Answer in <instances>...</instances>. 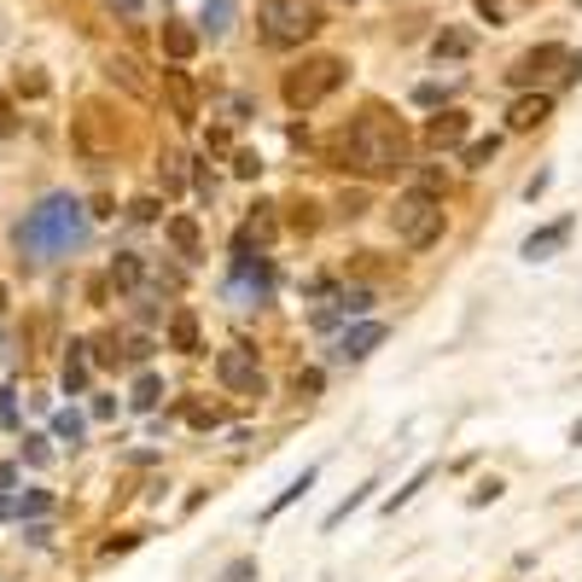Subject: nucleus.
<instances>
[{
  "mask_svg": "<svg viewBox=\"0 0 582 582\" xmlns=\"http://www.w3.org/2000/svg\"><path fill=\"white\" fill-rule=\"evenodd\" d=\"M408 158H414V140L385 106H367L362 117H349L333 140V164L367 175V181H391V175L408 169Z\"/></svg>",
  "mask_w": 582,
  "mask_h": 582,
  "instance_id": "1",
  "label": "nucleus"
},
{
  "mask_svg": "<svg viewBox=\"0 0 582 582\" xmlns=\"http://www.w3.org/2000/svg\"><path fill=\"white\" fill-rule=\"evenodd\" d=\"M12 245L30 263H59V257H70V250L88 245V210L76 205L70 193H47L41 205L12 227Z\"/></svg>",
  "mask_w": 582,
  "mask_h": 582,
  "instance_id": "2",
  "label": "nucleus"
},
{
  "mask_svg": "<svg viewBox=\"0 0 582 582\" xmlns=\"http://www.w3.org/2000/svg\"><path fill=\"white\" fill-rule=\"evenodd\" d=\"M344 82H349V65H344L338 53H315V59H303V65L286 70L280 93H286L292 111H315V106H326V99H333Z\"/></svg>",
  "mask_w": 582,
  "mask_h": 582,
  "instance_id": "3",
  "label": "nucleus"
},
{
  "mask_svg": "<svg viewBox=\"0 0 582 582\" xmlns=\"http://www.w3.org/2000/svg\"><path fill=\"white\" fill-rule=\"evenodd\" d=\"M257 30H263L268 47H303L309 36L326 30V7H320V0H263Z\"/></svg>",
  "mask_w": 582,
  "mask_h": 582,
  "instance_id": "4",
  "label": "nucleus"
},
{
  "mask_svg": "<svg viewBox=\"0 0 582 582\" xmlns=\"http://www.w3.org/2000/svg\"><path fill=\"white\" fill-rule=\"evenodd\" d=\"M391 227H396V239L408 245V250H432L443 239V198L432 187L402 193L396 205H391Z\"/></svg>",
  "mask_w": 582,
  "mask_h": 582,
  "instance_id": "5",
  "label": "nucleus"
},
{
  "mask_svg": "<svg viewBox=\"0 0 582 582\" xmlns=\"http://www.w3.org/2000/svg\"><path fill=\"white\" fill-rule=\"evenodd\" d=\"M117 146H122L117 117L99 106V99H88V106L70 117V151H76V158H88V164H106V158H117Z\"/></svg>",
  "mask_w": 582,
  "mask_h": 582,
  "instance_id": "6",
  "label": "nucleus"
},
{
  "mask_svg": "<svg viewBox=\"0 0 582 582\" xmlns=\"http://www.w3.org/2000/svg\"><path fill=\"white\" fill-rule=\"evenodd\" d=\"M553 70H560V82H576V76H582V59L571 53L565 41H542V47H530V53H519L513 70H507V82L513 88H536V82H548Z\"/></svg>",
  "mask_w": 582,
  "mask_h": 582,
  "instance_id": "7",
  "label": "nucleus"
},
{
  "mask_svg": "<svg viewBox=\"0 0 582 582\" xmlns=\"http://www.w3.org/2000/svg\"><path fill=\"white\" fill-rule=\"evenodd\" d=\"M268 297H274L268 257H257V250H234V268H227V303L250 309V303H268Z\"/></svg>",
  "mask_w": 582,
  "mask_h": 582,
  "instance_id": "8",
  "label": "nucleus"
},
{
  "mask_svg": "<svg viewBox=\"0 0 582 582\" xmlns=\"http://www.w3.org/2000/svg\"><path fill=\"white\" fill-rule=\"evenodd\" d=\"M216 378H221V391H234V396H263V362H257V349H250V344H227L221 356H216Z\"/></svg>",
  "mask_w": 582,
  "mask_h": 582,
  "instance_id": "9",
  "label": "nucleus"
},
{
  "mask_svg": "<svg viewBox=\"0 0 582 582\" xmlns=\"http://www.w3.org/2000/svg\"><path fill=\"white\" fill-rule=\"evenodd\" d=\"M106 82L122 88L129 99H140V106H151V99H158V82H151V76L140 70V59H129V53H111V59H106Z\"/></svg>",
  "mask_w": 582,
  "mask_h": 582,
  "instance_id": "10",
  "label": "nucleus"
},
{
  "mask_svg": "<svg viewBox=\"0 0 582 582\" xmlns=\"http://www.w3.org/2000/svg\"><path fill=\"white\" fill-rule=\"evenodd\" d=\"M164 99H169L175 122H181V129H193V122H198V82H193L181 65H169V70H164Z\"/></svg>",
  "mask_w": 582,
  "mask_h": 582,
  "instance_id": "11",
  "label": "nucleus"
},
{
  "mask_svg": "<svg viewBox=\"0 0 582 582\" xmlns=\"http://www.w3.org/2000/svg\"><path fill=\"white\" fill-rule=\"evenodd\" d=\"M571 234H576V221L571 216H560V221H548V227H536L524 245H519V257L524 263H548V257H560V250L571 245Z\"/></svg>",
  "mask_w": 582,
  "mask_h": 582,
  "instance_id": "12",
  "label": "nucleus"
},
{
  "mask_svg": "<svg viewBox=\"0 0 582 582\" xmlns=\"http://www.w3.org/2000/svg\"><path fill=\"white\" fill-rule=\"evenodd\" d=\"M239 23V0H205L198 7V41H227Z\"/></svg>",
  "mask_w": 582,
  "mask_h": 582,
  "instance_id": "13",
  "label": "nucleus"
},
{
  "mask_svg": "<svg viewBox=\"0 0 582 582\" xmlns=\"http://www.w3.org/2000/svg\"><path fill=\"white\" fill-rule=\"evenodd\" d=\"M466 129H472V117L448 106V111H437L432 122H425V146H432V151H454L466 140Z\"/></svg>",
  "mask_w": 582,
  "mask_h": 582,
  "instance_id": "14",
  "label": "nucleus"
},
{
  "mask_svg": "<svg viewBox=\"0 0 582 582\" xmlns=\"http://www.w3.org/2000/svg\"><path fill=\"white\" fill-rule=\"evenodd\" d=\"M378 344H385V326H378V320H362V326H349V333L338 338V362H367Z\"/></svg>",
  "mask_w": 582,
  "mask_h": 582,
  "instance_id": "15",
  "label": "nucleus"
},
{
  "mask_svg": "<svg viewBox=\"0 0 582 582\" xmlns=\"http://www.w3.org/2000/svg\"><path fill=\"white\" fill-rule=\"evenodd\" d=\"M548 111H553V93H524V99H513L507 129H513V135H530L536 122H548Z\"/></svg>",
  "mask_w": 582,
  "mask_h": 582,
  "instance_id": "16",
  "label": "nucleus"
},
{
  "mask_svg": "<svg viewBox=\"0 0 582 582\" xmlns=\"http://www.w3.org/2000/svg\"><path fill=\"white\" fill-rule=\"evenodd\" d=\"M164 53H169L175 65H187V59L198 53V30H193V23H181V18H164Z\"/></svg>",
  "mask_w": 582,
  "mask_h": 582,
  "instance_id": "17",
  "label": "nucleus"
},
{
  "mask_svg": "<svg viewBox=\"0 0 582 582\" xmlns=\"http://www.w3.org/2000/svg\"><path fill=\"white\" fill-rule=\"evenodd\" d=\"M169 349H181V356H198V349H205L193 309H175V315H169Z\"/></svg>",
  "mask_w": 582,
  "mask_h": 582,
  "instance_id": "18",
  "label": "nucleus"
},
{
  "mask_svg": "<svg viewBox=\"0 0 582 582\" xmlns=\"http://www.w3.org/2000/svg\"><path fill=\"white\" fill-rule=\"evenodd\" d=\"M82 391H88V344L76 338L65 356V396H82Z\"/></svg>",
  "mask_w": 582,
  "mask_h": 582,
  "instance_id": "19",
  "label": "nucleus"
},
{
  "mask_svg": "<svg viewBox=\"0 0 582 582\" xmlns=\"http://www.w3.org/2000/svg\"><path fill=\"white\" fill-rule=\"evenodd\" d=\"M315 477H320V466H303V477H292V484H286L280 495H274V501H268V513H263V519H280V513L292 507L297 495H309V490H315Z\"/></svg>",
  "mask_w": 582,
  "mask_h": 582,
  "instance_id": "20",
  "label": "nucleus"
},
{
  "mask_svg": "<svg viewBox=\"0 0 582 582\" xmlns=\"http://www.w3.org/2000/svg\"><path fill=\"white\" fill-rule=\"evenodd\" d=\"M472 47H477V36H472V30H437L432 53H437V59H466Z\"/></svg>",
  "mask_w": 582,
  "mask_h": 582,
  "instance_id": "21",
  "label": "nucleus"
},
{
  "mask_svg": "<svg viewBox=\"0 0 582 582\" xmlns=\"http://www.w3.org/2000/svg\"><path fill=\"white\" fill-rule=\"evenodd\" d=\"M169 245L181 250V257H198V245H205V239H198V221L193 216H175L169 221Z\"/></svg>",
  "mask_w": 582,
  "mask_h": 582,
  "instance_id": "22",
  "label": "nucleus"
},
{
  "mask_svg": "<svg viewBox=\"0 0 582 582\" xmlns=\"http://www.w3.org/2000/svg\"><path fill=\"white\" fill-rule=\"evenodd\" d=\"M181 420L193 425V432H216V425H221V408H210V402L187 396V402H181Z\"/></svg>",
  "mask_w": 582,
  "mask_h": 582,
  "instance_id": "23",
  "label": "nucleus"
},
{
  "mask_svg": "<svg viewBox=\"0 0 582 582\" xmlns=\"http://www.w3.org/2000/svg\"><path fill=\"white\" fill-rule=\"evenodd\" d=\"M129 402H135L140 414H151V408H158V402H164V378H158V373H140V378H135V396H129Z\"/></svg>",
  "mask_w": 582,
  "mask_h": 582,
  "instance_id": "24",
  "label": "nucleus"
},
{
  "mask_svg": "<svg viewBox=\"0 0 582 582\" xmlns=\"http://www.w3.org/2000/svg\"><path fill=\"white\" fill-rule=\"evenodd\" d=\"M111 280H117L122 292H135V286L146 280V268H140V257H135V250H122V257L111 263Z\"/></svg>",
  "mask_w": 582,
  "mask_h": 582,
  "instance_id": "25",
  "label": "nucleus"
},
{
  "mask_svg": "<svg viewBox=\"0 0 582 582\" xmlns=\"http://www.w3.org/2000/svg\"><path fill=\"white\" fill-rule=\"evenodd\" d=\"M432 472H437V466H420V472L408 477V484H402V490H396V495L385 501V513H396V507H408V501H414V495H420L425 484H432Z\"/></svg>",
  "mask_w": 582,
  "mask_h": 582,
  "instance_id": "26",
  "label": "nucleus"
},
{
  "mask_svg": "<svg viewBox=\"0 0 582 582\" xmlns=\"http://www.w3.org/2000/svg\"><path fill=\"white\" fill-rule=\"evenodd\" d=\"M82 432H88V425H82V414H70V408H65V414H53V437H59V443L82 448Z\"/></svg>",
  "mask_w": 582,
  "mask_h": 582,
  "instance_id": "27",
  "label": "nucleus"
},
{
  "mask_svg": "<svg viewBox=\"0 0 582 582\" xmlns=\"http://www.w3.org/2000/svg\"><path fill=\"white\" fill-rule=\"evenodd\" d=\"M373 490H378V484H362V490H356V495H349V501H338V507H333V513H326V530H338V524H344L349 513H356V507H362V501H367Z\"/></svg>",
  "mask_w": 582,
  "mask_h": 582,
  "instance_id": "28",
  "label": "nucleus"
},
{
  "mask_svg": "<svg viewBox=\"0 0 582 582\" xmlns=\"http://www.w3.org/2000/svg\"><path fill=\"white\" fill-rule=\"evenodd\" d=\"M495 151H501V140H495V135H490V140H472V146H466V169H484V164L495 158Z\"/></svg>",
  "mask_w": 582,
  "mask_h": 582,
  "instance_id": "29",
  "label": "nucleus"
},
{
  "mask_svg": "<svg viewBox=\"0 0 582 582\" xmlns=\"http://www.w3.org/2000/svg\"><path fill=\"white\" fill-rule=\"evenodd\" d=\"M47 507H53V495H47V490H30V495L18 501V513H23V519H41Z\"/></svg>",
  "mask_w": 582,
  "mask_h": 582,
  "instance_id": "30",
  "label": "nucleus"
},
{
  "mask_svg": "<svg viewBox=\"0 0 582 582\" xmlns=\"http://www.w3.org/2000/svg\"><path fill=\"white\" fill-rule=\"evenodd\" d=\"M292 385H297V396H320V385H326V378H320V367H297V378H292Z\"/></svg>",
  "mask_w": 582,
  "mask_h": 582,
  "instance_id": "31",
  "label": "nucleus"
},
{
  "mask_svg": "<svg viewBox=\"0 0 582 582\" xmlns=\"http://www.w3.org/2000/svg\"><path fill=\"white\" fill-rule=\"evenodd\" d=\"M443 99H448V88H437V82H420L414 88V106H425V111H437Z\"/></svg>",
  "mask_w": 582,
  "mask_h": 582,
  "instance_id": "32",
  "label": "nucleus"
},
{
  "mask_svg": "<svg viewBox=\"0 0 582 582\" xmlns=\"http://www.w3.org/2000/svg\"><path fill=\"white\" fill-rule=\"evenodd\" d=\"M18 93L41 99V93H47V76H41V70H18Z\"/></svg>",
  "mask_w": 582,
  "mask_h": 582,
  "instance_id": "33",
  "label": "nucleus"
},
{
  "mask_svg": "<svg viewBox=\"0 0 582 582\" xmlns=\"http://www.w3.org/2000/svg\"><path fill=\"white\" fill-rule=\"evenodd\" d=\"M250 576H257V560H250V553H245V560H234V565L221 571V582H250Z\"/></svg>",
  "mask_w": 582,
  "mask_h": 582,
  "instance_id": "34",
  "label": "nucleus"
},
{
  "mask_svg": "<svg viewBox=\"0 0 582 582\" xmlns=\"http://www.w3.org/2000/svg\"><path fill=\"white\" fill-rule=\"evenodd\" d=\"M23 461H30V466H47V461H53V454H47V437H23Z\"/></svg>",
  "mask_w": 582,
  "mask_h": 582,
  "instance_id": "35",
  "label": "nucleus"
},
{
  "mask_svg": "<svg viewBox=\"0 0 582 582\" xmlns=\"http://www.w3.org/2000/svg\"><path fill=\"white\" fill-rule=\"evenodd\" d=\"M234 175H239V181H250V175H263V158H257V151H239V158H234Z\"/></svg>",
  "mask_w": 582,
  "mask_h": 582,
  "instance_id": "36",
  "label": "nucleus"
},
{
  "mask_svg": "<svg viewBox=\"0 0 582 582\" xmlns=\"http://www.w3.org/2000/svg\"><path fill=\"white\" fill-rule=\"evenodd\" d=\"M158 210H164L158 198H135V205H129V216H135V221H158Z\"/></svg>",
  "mask_w": 582,
  "mask_h": 582,
  "instance_id": "37",
  "label": "nucleus"
},
{
  "mask_svg": "<svg viewBox=\"0 0 582 582\" xmlns=\"http://www.w3.org/2000/svg\"><path fill=\"white\" fill-rule=\"evenodd\" d=\"M362 210H367V198H362V193H344V198H338V216H349V221H356Z\"/></svg>",
  "mask_w": 582,
  "mask_h": 582,
  "instance_id": "38",
  "label": "nucleus"
},
{
  "mask_svg": "<svg viewBox=\"0 0 582 582\" xmlns=\"http://www.w3.org/2000/svg\"><path fill=\"white\" fill-rule=\"evenodd\" d=\"M181 164H187V158H164V187H169V193H181Z\"/></svg>",
  "mask_w": 582,
  "mask_h": 582,
  "instance_id": "39",
  "label": "nucleus"
},
{
  "mask_svg": "<svg viewBox=\"0 0 582 582\" xmlns=\"http://www.w3.org/2000/svg\"><path fill=\"white\" fill-rule=\"evenodd\" d=\"M501 490H507V484H501V477H490V484H477V490H472V507H484V501H495Z\"/></svg>",
  "mask_w": 582,
  "mask_h": 582,
  "instance_id": "40",
  "label": "nucleus"
},
{
  "mask_svg": "<svg viewBox=\"0 0 582 582\" xmlns=\"http://www.w3.org/2000/svg\"><path fill=\"white\" fill-rule=\"evenodd\" d=\"M18 391L7 385V391H0V425H18V402H12Z\"/></svg>",
  "mask_w": 582,
  "mask_h": 582,
  "instance_id": "41",
  "label": "nucleus"
},
{
  "mask_svg": "<svg viewBox=\"0 0 582 582\" xmlns=\"http://www.w3.org/2000/svg\"><path fill=\"white\" fill-rule=\"evenodd\" d=\"M129 548H140V530H129V536H117V542H106V560H117V553H129Z\"/></svg>",
  "mask_w": 582,
  "mask_h": 582,
  "instance_id": "42",
  "label": "nucleus"
},
{
  "mask_svg": "<svg viewBox=\"0 0 582 582\" xmlns=\"http://www.w3.org/2000/svg\"><path fill=\"white\" fill-rule=\"evenodd\" d=\"M193 187H198V198H216V181H210V169H198V175H193Z\"/></svg>",
  "mask_w": 582,
  "mask_h": 582,
  "instance_id": "43",
  "label": "nucleus"
},
{
  "mask_svg": "<svg viewBox=\"0 0 582 582\" xmlns=\"http://www.w3.org/2000/svg\"><path fill=\"white\" fill-rule=\"evenodd\" d=\"M0 129H18V117H12V106H7V93H0Z\"/></svg>",
  "mask_w": 582,
  "mask_h": 582,
  "instance_id": "44",
  "label": "nucleus"
},
{
  "mask_svg": "<svg viewBox=\"0 0 582 582\" xmlns=\"http://www.w3.org/2000/svg\"><path fill=\"white\" fill-rule=\"evenodd\" d=\"M571 443H576V448H582V420H576V425H571Z\"/></svg>",
  "mask_w": 582,
  "mask_h": 582,
  "instance_id": "45",
  "label": "nucleus"
},
{
  "mask_svg": "<svg viewBox=\"0 0 582 582\" xmlns=\"http://www.w3.org/2000/svg\"><path fill=\"white\" fill-rule=\"evenodd\" d=\"M0 309H7V292H0Z\"/></svg>",
  "mask_w": 582,
  "mask_h": 582,
  "instance_id": "46",
  "label": "nucleus"
},
{
  "mask_svg": "<svg viewBox=\"0 0 582 582\" xmlns=\"http://www.w3.org/2000/svg\"><path fill=\"white\" fill-rule=\"evenodd\" d=\"M349 7H356V0H349Z\"/></svg>",
  "mask_w": 582,
  "mask_h": 582,
  "instance_id": "47",
  "label": "nucleus"
}]
</instances>
